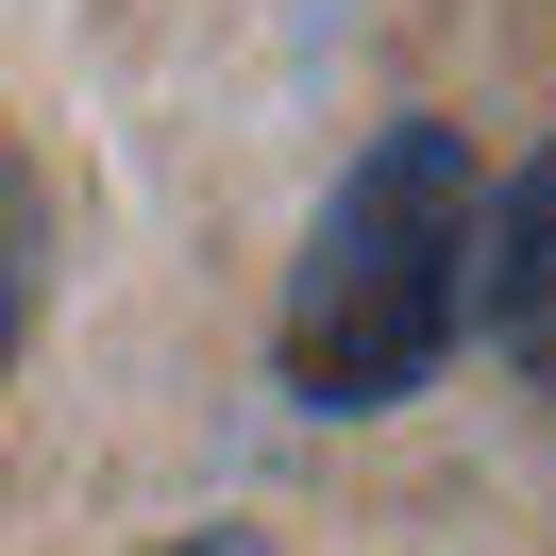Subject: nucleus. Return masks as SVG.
<instances>
[{
    "mask_svg": "<svg viewBox=\"0 0 556 556\" xmlns=\"http://www.w3.org/2000/svg\"><path fill=\"white\" fill-rule=\"evenodd\" d=\"M35 304H51V186H35V152L0 136V371L35 338Z\"/></svg>",
    "mask_w": 556,
    "mask_h": 556,
    "instance_id": "obj_3",
    "label": "nucleus"
},
{
    "mask_svg": "<svg viewBox=\"0 0 556 556\" xmlns=\"http://www.w3.org/2000/svg\"><path fill=\"white\" fill-rule=\"evenodd\" d=\"M152 556H270L253 522H203V540H152Z\"/></svg>",
    "mask_w": 556,
    "mask_h": 556,
    "instance_id": "obj_4",
    "label": "nucleus"
},
{
    "mask_svg": "<svg viewBox=\"0 0 556 556\" xmlns=\"http://www.w3.org/2000/svg\"><path fill=\"white\" fill-rule=\"evenodd\" d=\"M472 320L556 388V136L522 152V169L489 186V219H472Z\"/></svg>",
    "mask_w": 556,
    "mask_h": 556,
    "instance_id": "obj_2",
    "label": "nucleus"
},
{
    "mask_svg": "<svg viewBox=\"0 0 556 556\" xmlns=\"http://www.w3.org/2000/svg\"><path fill=\"white\" fill-rule=\"evenodd\" d=\"M472 219H489V152L455 118H388L338 186H320L304 253H287V388L320 421H388L439 388V354L472 338Z\"/></svg>",
    "mask_w": 556,
    "mask_h": 556,
    "instance_id": "obj_1",
    "label": "nucleus"
}]
</instances>
